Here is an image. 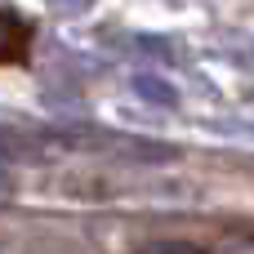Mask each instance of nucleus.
<instances>
[{"mask_svg":"<svg viewBox=\"0 0 254 254\" xmlns=\"http://www.w3.org/2000/svg\"><path fill=\"white\" fill-rule=\"evenodd\" d=\"M129 85H134V94H138L143 103H152V107H174V103H179V89H174L170 80H161V76H134Z\"/></svg>","mask_w":254,"mask_h":254,"instance_id":"nucleus-2","label":"nucleus"},{"mask_svg":"<svg viewBox=\"0 0 254 254\" xmlns=\"http://www.w3.org/2000/svg\"><path fill=\"white\" fill-rule=\"evenodd\" d=\"M27 49H31V27L18 13L0 9V67L4 63H27Z\"/></svg>","mask_w":254,"mask_h":254,"instance_id":"nucleus-1","label":"nucleus"},{"mask_svg":"<svg viewBox=\"0 0 254 254\" xmlns=\"http://www.w3.org/2000/svg\"><path fill=\"white\" fill-rule=\"evenodd\" d=\"M94 0H54V9H63V13H85Z\"/></svg>","mask_w":254,"mask_h":254,"instance_id":"nucleus-4","label":"nucleus"},{"mask_svg":"<svg viewBox=\"0 0 254 254\" xmlns=\"http://www.w3.org/2000/svg\"><path fill=\"white\" fill-rule=\"evenodd\" d=\"M143 254H201V250L188 246V241H156V246H147Z\"/></svg>","mask_w":254,"mask_h":254,"instance_id":"nucleus-3","label":"nucleus"}]
</instances>
